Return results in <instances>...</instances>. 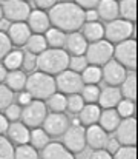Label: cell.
<instances>
[{
    "mask_svg": "<svg viewBox=\"0 0 138 159\" xmlns=\"http://www.w3.org/2000/svg\"><path fill=\"white\" fill-rule=\"evenodd\" d=\"M71 122L68 119V116L65 113H48V116L43 120V130L49 136H54V138H58V136H63L65 131L69 128Z\"/></svg>",
    "mask_w": 138,
    "mask_h": 159,
    "instance_id": "obj_12",
    "label": "cell"
},
{
    "mask_svg": "<svg viewBox=\"0 0 138 159\" xmlns=\"http://www.w3.org/2000/svg\"><path fill=\"white\" fill-rule=\"evenodd\" d=\"M42 159H75V156L63 144L49 142L42 150Z\"/></svg>",
    "mask_w": 138,
    "mask_h": 159,
    "instance_id": "obj_20",
    "label": "cell"
},
{
    "mask_svg": "<svg viewBox=\"0 0 138 159\" xmlns=\"http://www.w3.org/2000/svg\"><path fill=\"white\" fill-rule=\"evenodd\" d=\"M114 159H138L137 147H129V145H121L118 152L114 155Z\"/></svg>",
    "mask_w": 138,
    "mask_h": 159,
    "instance_id": "obj_40",
    "label": "cell"
},
{
    "mask_svg": "<svg viewBox=\"0 0 138 159\" xmlns=\"http://www.w3.org/2000/svg\"><path fill=\"white\" fill-rule=\"evenodd\" d=\"M78 6H82L85 11L86 9H94L98 3H100V0H74Z\"/></svg>",
    "mask_w": 138,
    "mask_h": 159,
    "instance_id": "obj_48",
    "label": "cell"
},
{
    "mask_svg": "<svg viewBox=\"0 0 138 159\" xmlns=\"http://www.w3.org/2000/svg\"><path fill=\"white\" fill-rule=\"evenodd\" d=\"M45 39L49 48H63L66 42V34L61 30L52 26L45 33Z\"/></svg>",
    "mask_w": 138,
    "mask_h": 159,
    "instance_id": "obj_28",
    "label": "cell"
},
{
    "mask_svg": "<svg viewBox=\"0 0 138 159\" xmlns=\"http://www.w3.org/2000/svg\"><path fill=\"white\" fill-rule=\"evenodd\" d=\"M115 138L120 142V145L135 147L138 142V120L134 116L121 119L115 130Z\"/></svg>",
    "mask_w": 138,
    "mask_h": 159,
    "instance_id": "obj_10",
    "label": "cell"
},
{
    "mask_svg": "<svg viewBox=\"0 0 138 159\" xmlns=\"http://www.w3.org/2000/svg\"><path fill=\"white\" fill-rule=\"evenodd\" d=\"M48 16L51 25L61 30L63 33L78 31L86 22L85 9L75 2H58L49 9Z\"/></svg>",
    "mask_w": 138,
    "mask_h": 159,
    "instance_id": "obj_1",
    "label": "cell"
},
{
    "mask_svg": "<svg viewBox=\"0 0 138 159\" xmlns=\"http://www.w3.org/2000/svg\"><path fill=\"white\" fill-rule=\"evenodd\" d=\"M100 114H101V107L98 104H86L83 107V110L78 113V119H80L82 125L89 127V125H94L98 122Z\"/></svg>",
    "mask_w": 138,
    "mask_h": 159,
    "instance_id": "obj_25",
    "label": "cell"
},
{
    "mask_svg": "<svg viewBox=\"0 0 138 159\" xmlns=\"http://www.w3.org/2000/svg\"><path fill=\"white\" fill-rule=\"evenodd\" d=\"M97 12H98V17L106 22L118 19L120 16L118 0H100V3L97 5Z\"/></svg>",
    "mask_w": 138,
    "mask_h": 159,
    "instance_id": "obj_23",
    "label": "cell"
},
{
    "mask_svg": "<svg viewBox=\"0 0 138 159\" xmlns=\"http://www.w3.org/2000/svg\"><path fill=\"white\" fill-rule=\"evenodd\" d=\"M58 2H74V0H58Z\"/></svg>",
    "mask_w": 138,
    "mask_h": 159,
    "instance_id": "obj_54",
    "label": "cell"
},
{
    "mask_svg": "<svg viewBox=\"0 0 138 159\" xmlns=\"http://www.w3.org/2000/svg\"><path fill=\"white\" fill-rule=\"evenodd\" d=\"M86 59L88 63L97 65V66H103L104 63H107L112 57H114V43H111L106 39L91 42L86 48Z\"/></svg>",
    "mask_w": 138,
    "mask_h": 159,
    "instance_id": "obj_4",
    "label": "cell"
},
{
    "mask_svg": "<svg viewBox=\"0 0 138 159\" xmlns=\"http://www.w3.org/2000/svg\"><path fill=\"white\" fill-rule=\"evenodd\" d=\"M6 34H8L12 45L22 47V45H26L32 31H31V28L28 26L26 22H12L9 25V28L6 30Z\"/></svg>",
    "mask_w": 138,
    "mask_h": 159,
    "instance_id": "obj_14",
    "label": "cell"
},
{
    "mask_svg": "<svg viewBox=\"0 0 138 159\" xmlns=\"http://www.w3.org/2000/svg\"><path fill=\"white\" fill-rule=\"evenodd\" d=\"M26 2H28V0H26Z\"/></svg>",
    "mask_w": 138,
    "mask_h": 159,
    "instance_id": "obj_57",
    "label": "cell"
},
{
    "mask_svg": "<svg viewBox=\"0 0 138 159\" xmlns=\"http://www.w3.org/2000/svg\"><path fill=\"white\" fill-rule=\"evenodd\" d=\"M120 122H121V117H120L118 111L114 108H104L100 114V119H98V125L107 133L115 131Z\"/></svg>",
    "mask_w": 138,
    "mask_h": 159,
    "instance_id": "obj_22",
    "label": "cell"
},
{
    "mask_svg": "<svg viewBox=\"0 0 138 159\" xmlns=\"http://www.w3.org/2000/svg\"><path fill=\"white\" fill-rule=\"evenodd\" d=\"M17 99H19V104H20V105L25 107V105H28V104L32 101V96H31L28 91H20V94H19V98H17Z\"/></svg>",
    "mask_w": 138,
    "mask_h": 159,
    "instance_id": "obj_49",
    "label": "cell"
},
{
    "mask_svg": "<svg viewBox=\"0 0 138 159\" xmlns=\"http://www.w3.org/2000/svg\"><path fill=\"white\" fill-rule=\"evenodd\" d=\"M29 142L34 148L37 150H43L46 145L49 144V134L46 133L43 128L37 127L31 130V136H29Z\"/></svg>",
    "mask_w": 138,
    "mask_h": 159,
    "instance_id": "obj_31",
    "label": "cell"
},
{
    "mask_svg": "<svg viewBox=\"0 0 138 159\" xmlns=\"http://www.w3.org/2000/svg\"><path fill=\"white\" fill-rule=\"evenodd\" d=\"M137 101H138V98H137Z\"/></svg>",
    "mask_w": 138,
    "mask_h": 159,
    "instance_id": "obj_56",
    "label": "cell"
},
{
    "mask_svg": "<svg viewBox=\"0 0 138 159\" xmlns=\"http://www.w3.org/2000/svg\"><path fill=\"white\" fill-rule=\"evenodd\" d=\"M46 48H48V42H46V39H45V34H36V33H32L31 37L28 39V42H26V50L29 53L36 54V56L42 54Z\"/></svg>",
    "mask_w": 138,
    "mask_h": 159,
    "instance_id": "obj_29",
    "label": "cell"
},
{
    "mask_svg": "<svg viewBox=\"0 0 138 159\" xmlns=\"http://www.w3.org/2000/svg\"><path fill=\"white\" fill-rule=\"evenodd\" d=\"M25 71H34L37 68V56L29 51L23 53V63H22Z\"/></svg>",
    "mask_w": 138,
    "mask_h": 159,
    "instance_id": "obj_44",
    "label": "cell"
},
{
    "mask_svg": "<svg viewBox=\"0 0 138 159\" xmlns=\"http://www.w3.org/2000/svg\"><path fill=\"white\" fill-rule=\"evenodd\" d=\"M14 159H39V153L37 148H34L29 144H23L19 145L14 150Z\"/></svg>",
    "mask_w": 138,
    "mask_h": 159,
    "instance_id": "obj_35",
    "label": "cell"
},
{
    "mask_svg": "<svg viewBox=\"0 0 138 159\" xmlns=\"http://www.w3.org/2000/svg\"><path fill=\"white\" fill-rule=\"evenodd\" d=\"M134 23L124 19H115L107 22L104 26V39L109 40L111 43H120L123 40L131 39L134 34Z\"/></svg>",
    "mask_w": 138,
    "mask_h": 159,
    "instance_id": "obj_5",
    "label": "cell"
},
{
    "mask_svg": "<svg viewBox=\"0 0 138 159\" xmlns=\"http://www.w3.org/2000/svg\"><path fill=\"white\" fill-rule=\"evenodd\" d=\"M106 142H107V131H104L98 124L89 125L86 128V144L91 148H94V150L104 148Z\"/></svg>",
    "mask_w": 138,
    "mask_h": 159,
    "instance_id": "obj_18",
    "label": "cell"
},
{
    "mask_svg": "<svg viewBox=\"0 0 138 159\" xmlns=\"http://www.w3.org/2000/svg\"><path fill=\"white\" fill-rule=\"evenodd\" d=\"M121 96L124 99H131V101H137L138 98V73L135 70H131L126 76V79L123 80L121 87H120Z\"/></svg>",
    "mask_w": 138,
    "mask_h": 159,
    "instance_id": "obj_21",
    "label": "cell"
},
{
    "mask_svg": "<svg viewBox=\"0 0 138 159\" xmlns=\"http://www.w3.org/2000/svg\"><path fill=\"white\" fill-rule=\"evenodd\" d=\"M26 23L31 28V31L36 33V34H45L46 31L51 28V22H49L48 12H45L43 9H39V8H36L34 11L31 9Z\"/></svg>",
    "mask_w": 138,
    "mask_h": 159,
    "instance_id": "obj_15",
    "label": "cell"
},
{
    "mask_svg": "<svg viewBox=\"0 0 138 159\" xmlns=\"http://www.w3.org/2000/svg\"><path fill=\"white\" fill-rule=\"evenodd\" d=\"M5 116L9 122H15L19 119H22V105L20 104H11L5 108Z\"/></svg>",
    "mask_w": 138,
    "mask_h": 159,
    "instance_id": "obj_41",
    "label": "cell"
},
{
    "mask_svg": "<svg viewBox=\"0 0 138 159\" xmlns=\"http://www.w3.org/2000/svg\"><path fill=\"white\" fill-rule=\"evenodd\" d=\"M82 98L86 104H97L100 98V88L97 85H83L82 88Z\"/></svg>",
    "mask_w": 138,
    "mask_h": 159,
    "instance_id": "obj_37",
    "label": "cell"
},
{
    "mask_svg": "<svg viewBox=\"0 0 138 159\" xmlns=\"http://www.w3.org/2000/svg\"><path fill=\"white\" fill-rule=\"evenodd\" d=\"M121 99H123V96H121L120 88L114 87V85H109V87L100 90L98 105L101 108H115Z\"/></svg>",
    "mask_w": 138,
    "mask_h": 159,
    "instance_id": "obj_19",
    "label": "cell"
},
{
    "mask_svg": "<svg viewBox=\"0 0 138 159\" xmlns=\"http://www.w3.org/2000/svg\"><path fill=\"white\" fill-rule=\"evenodd\" d=\"M34 3H36V8H39V9H51L54 5H57L58 3V0H34Z\"/></svg>",
    "mask_w": 138,
    "mask_h": 159,
    "instance_id": "obj_45",
    "label": "cell"
},
{
    "mask_svg": "<svg viewBox=\"0 0 138 159\" xmlns=\"http://www.w3.org/2000/svg\"><path fill=\"white\" fill-rule=\"evenodd\" d=\"M101 71H103V80L107 84V85H121L123 80L126 79L128 76V68L123 66L118 60L115 59H111L107 63H104L101 66Z\"/></svg>",
    "mask_w": 138,
    "mask_h": 159,
    "instance_id": "obj_13",
    "label": "cell"
},
{
    "mask_svg": "<svg viewBox=\"0 0 138 159\" xmlns=\"http://www.w3.org/2000/svg\"><path fill=\"white\" fill-rule=\"evenodd\" d=\"M115 110L118 111L120 117L124 119V117H131V116H134L137 107H135V102L131 101V99H121V101L118 102V105L115 107Z\"/></svg>",
    "mask_w": 138,
    "mask_h": 159,
    "instance_id": "obj_36",
    "label": "cell"
},
{
    "mask_svg": "<svg viewBox=\"0 0 138 159\" xmlns=\"http://www.w3.org/2000/svg\"><path fill=\"white\" fill-rule=\"evenodd\" d=\"M85 19H86V22H95V20H98V12H97V9L94 8V9H86L85 11Z\"/></svg>",
    "mask_w": 138,
    "mask_h": 159,
    "instance_id": "obj_50",
    "label": "cell"
},
{
    "mask_svg": "<svg viewBox=\"0 0 138 159\" xmlns=\"http://www.w3.org/2000/svg\"><path fill=\"white\" fill-rule=\"evenodd\" d=\"M91 159H114V155H111L106 148H98V150H94Z\"/></svg>",
    "mask_w": 138,
    "mask_h": 159,
    "instance_id": "obj_46",
    "label": "cell"
},
{
    "mask_svg": "<svg viewBox=\"0 0 138 159\" xmlns=\"http://www.w3.org/2000/svg\"><path fill=\"white\" fill-rule=\"evenodd\" d=\"M69 54L63 48H46L42 54L37 56V68L39 71L48 73L51 76H57L69 66Z\"/></svg>",
    "mask_w": 138,
    "mask_h": 159,
    "instance_id": "obj_2",
    "label": "cell"
},
{
    "mask_svg": "<svg viewBox=\"0 0 138 159\" xmlns=\"http://www.w3.org/2000/svg\"><path fill=\"white\" fill-rule=\"evenodd\" d=\"M3 19V8H2V5H0V20Z\"/></svg>",
    "mask_w": 138,
    "mask_h": 159,
    "instance_id": "obj_53",
    "label": "cell"
},
{
    "mask_svg": "<svg viewBox=\"0 0 138 159\" xmlns=\"http://www.w3.org/2000/svg\"><path fill=\"white\" fill-rule=\"evenodd\" d=\"M12 50V43L8 37V34L5 31H0V60H3V57Z\"/></svg>",
    "mask_w": 138,
    "mask_h": 159,
    "instance_id": "obj_43",
    "label": "cell"
},
{
    "mask_svg": "<svg viewBox=\"0 0 138 159\" xmlns=\"http://www.w3.org/2000/svg\"><path fill=\"white\" fill-rule=\"evenodd\" d=\"M83 28V36L86 37L88 42H97L104 39V26L101 23H98V20L95 22H85Z\"/></svg>",
    "mask_w": 138,
    "mask_h": 159,
    "instance_id": "obj_26",
    "label": "cell"
},
{
    "mask_svg": "<svg viewBox=\"0 0 138 159\" xmlns=\"http://www.w3.org/2000/svg\"><path fill=\"white\" fill-rule=\"evenodd\" d=\"M111 155H115L117 152H118V148H120V142L117 141V138L115 139H112V138H107V142H106V147H104Z\"/></svg>",
    "mask_w": 138,
    "mask_h": 159,
    "instance_id": "obj_47",
    "label": "cell"
},
{
    "mask_svg": "<svg viewBox=\"0 0 138 159\" xmlns=\"http://www.w3.org/2000/svg\"><path fill=\"white\" fill-rule=\"evenodd\" d=\"M89 63H88V59H86V56L85 54H82V56H71L69 57V70H72V71H75V73H83L85 70H86V66H88Z\"/></svg>",
    "mask_w": 138,
    "mask_h": 159,
    "instance_id": "obj_38",
    "label": "cell"
},
{
    "mask_svg": "<svg viewBox=\"0 0 138 159\" xmlns=\"http://www.w3.org/2000/svg\"><path fill=\"white\" fill-rule=\"evenodd\" d=\"M55 85H57V91L63 94H74V93H80L85 84L80 73H75L72 70H65L55 76Z\"/></svg>",
    "mask_w": 138,
    "mask_h": 159,
    "instance_id": "obj_9",
    "label": "cell"
},
{
    "mask_svg": "<svg viewBox=\"0 0 138 159\" xmlns=\"http://www.w3.org/2000/svg\"><path fill=\"white\" fill-rule=\"evenodd\" d=\"M26 79H28V76L25 74V71H20V70L8 71V76L5 79V85L12 93H20L26 87Z\"/></svg>",
    "mask_w": 138,
    "mask_h": 159,
    "instance_id": "obj_24",
    "label": "cell"
},
{
    "mask_svg": "<svg viewBox=\"0 0 138 159\" xmlns=\"http://www.w3.org/2000/svg\"><path fill=\"white\" fill-rule=\"evenodd\" d=\"M6 76H8V70H6V66L0 62V84H2V82H5Z\"/></svg>",
    "mask_w": 138,
    "mask_h": 159,
    "instance_id": "obj_52",
    "label": "cell"
},
{
    "mask_svg": "<svg viewBox=\"0 0 138 159\" xmlns=\"http://www.w3.org/2000/svg\"><path fill=\"white\" fill-rule=\"evenodd\" d=\"M46 116H48V107L45 101L32 99L28 105L22 108V122L29 128H37L43 125Z\"/></svg>",
    "mask_w": 138,
    "mask_h": 159,
    "instance_id": "obj_7",
    "label": "cell"
},
{
    "mask_svg": "<svg viewBox=\"0 0 138 159\" xmlns=\"http://www.w3.org/2000/svg\"><path fill=\"white\" fill-rule=\"evenodd\" d=\"M2 8L3 17L9 22H26L31 12V6L26 0H5Z\"/></svg>",
    "mask_w": 138,
    "mask_h": 159,
    "instance_id": "obj_11",
    "label": "cell"
},
{
    "mask_svg": "<svg viewBox=\"0 0 138 159\" xmlns=\"http://www.w3.org/2000/svg\"><path fill=\"white\" fill-rule=\"evenodd\" d=\"M12 99H14V93L6 85H2L0 84V111L5 110L8 105H11L12 104Z\"/></svg>",
    "mask_w": 138,
    "mask_h": 159,
    "instance_id": "obj_42",
    "label": "cell"
},
{
    "mask_svg": "<svg viewBox=\"0 0 138 159\" xmlns=\"http://www.w3.org/2000/svg\"><path fill=\"white\" fill-rule=\"evenodd\" d=\"M22 63H23V51H20V50H11L3 57V65L6 66L8 71L22 68Z\"/></svg>",
    "mask_w": 138,
    "mask_h": 159,
    "instance_id": "obj_32",
    "label": "cell"
},
{
    "mask_svg": "<svg viewBox=\"0 0 138 159\" xmlns=\"http://www.w3.org/2000/svg\"><path fill=\"white\" fill-rule=\"evenodd\" d=\"M88 40L86 37L78 33V31H74V33H69L66 36V42H65V48L69 56H82V54L86 53V48H88Z\"/></svg>",
    "mask_w": 138,
    "mask_h": 159,
    "instance_id": "obj_16",
    "label": "cell"
},
{
    "mask_svg": "<svg viewBox=\"0 0 138 159\" xmlns=\"http://www.w3.org/2000/svg\"><path fill=\"white\" fill-rule=\"evenodd\" d=\"M8 127H9V120L6 119L5 114L0 113V134L6 133V131H8Z\"/></svg>",
    "mask_w": 138,
    "mask_h": 159,
    "instance_id": "obj_51",
    "label": "cell"
},
{
    "mask_svg": "<svg viewBox=\"0 0 138 159\" xmlns=\"http://www.w3.org/2000/svg\"><path fill=\"white\" fill-rule=\"evenodd\" d=\"M114 57L128 70H137L138 66V45L134 39L123 40L114 47Z\"/></svg>",
    "mask_w": 138,
    "mask_h": 159,
    "instance_id": "obj_6",
    "label": "cell"
},
{
    "mask_svg": "<svg viewBox=\"0 0 138 159\" xmlns=\"http://www.w3.org/2000/svg\"><path fill=\"white\" fill-rule=\"evenodd\" d=\"M82 79L85 85H97L103 80V71L101 66L97 65H88L86 70L82 73Z\"/></svg>",
    "mask_w": 138,
    "mask_h": 159,
    "instance_id": "obj_30",
    "label": "cell"
},
{
    "mask_svg": "<svg viewBox=\"0 0 138 159\" xmlns=\"http://www.w3.org/2000/svg\"><path fill=\"white\" fill-rule=\"evenodd\" d=\"M25 90L32 96V99L48 101L57 91L55 77L43 71H34L28 76Z\"/></svg>",
    "mask_w": 138,
    "mask_h": 159,
    "instance_id": "obj_3",
    "label": "cell"
},
{
    "mask_svg": "<svg viewBox=\"0 0 138 159\" xmlns=\"http://www.w3.org/2000/svg\"><path fill=\"white\" fill-rule=\"evenodd\" d=\"M63 145L74 155L83 152L86 147V127L82 124H71L63 134Z\"/></svg>",
    "mask_w": 138,
    "mask_h": 159,
    "instance_id": "obj_8",
    "label": "cell"
},
{
    "mask_svg": "<svg viewBox=\"0 0 138 159\" xmlns=\"http://www.w3.org/2000/svg\"><path fill=\"white\" fill-rule=\"evenodd\" d=\"M46 107L54 113H63L66 110V94L55 91L46 102Z\"/></svg>",
    "mask_w": 138,
    "mask_h": 159,
    "instance_id": "obj_33",
    "label": "cell"
},
{
    "mask_svg": "<svg viewBox=\"0 0 138 159\" xmlns=\"http://www.w3.org/2000/svg\"><path fill=\"white\" fill-rule=\"evenodd\" d=\"M14 150L15 148L12 147V142L0 134V159H14Z\"/></svg>",
    "mask_w": 138,
    "mask_h": 159,
    "instance_id": "obj_39",
    "label": "cell"
},
{
    "mask_svg": "<svg viewBox=\"0 0 138 159\" xmlns=\"http://www.w3.org/2000/svg\"><path fill=\"white\" fill-rule=\"evenodd\" d=\"M85 105H86V102H85V99L82 98L80 93H74V94L66 96V110H69L74 114L80 113Z\"/></svg>",
    "mask_w": 138,
    "mask_h": 159,
    "instance_id": "obj_34",
    "label": "cell"
},
{
    "mask_svg": "<svg viewBox=\"0 0 138 159\" xmlns=\"http://www.w3.org/2000/svg\"><path fill=\"white\" fill-rule=\"evenodd\" d=\"M8 139L17 145H23V144H29V136H31V131H29V127H26L23 122H11L9 127H8Z\"/></svg>",
    "mask_w": 138,
    "mask_h": 159,
    "instance_id": "obj_17",
    "label": "cell"
},
{
    "mask_svg": "<svg viewBox=\"0 0 138 159\" xmlns=\"http://www.w3.org/2000/svg\"><path fill=\"white\" fill-rule=\"evenodd\" d=\"M118 11H120L121 19L134 23L138 19V0H120Z\"/></svg>",
    "mask_w": 138,
    "mask_h": 159,
    "instance_id": "obj_27",
    "label": "cell"
},
{
    "mask_svg": "<svg viewBox=\"0 0 138 159\" xmlns=\"http://www.w3.org/2000/svg\"><path fill=\"white\" fill-rule=\"evenodd\" d=\"M137 45H138V42H137Z\"/></svg>",
    "mask_w": 138,
    "mask_h": 159,
    "instance_id": "obj_55",
    "label": "cell"
}]
</instances>
